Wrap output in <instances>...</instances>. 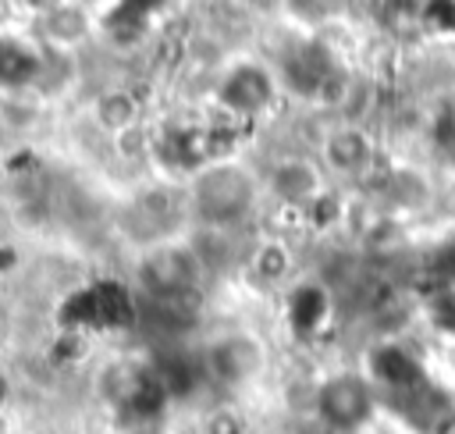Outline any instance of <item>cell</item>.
I'll return each instance as SVG.
<instances>
[{
	"instance_id": "cell-1",
	"label": "cell",
	"mask_w": 455,
	"mask_h": 434,
	"mask_svg": "<svg viewBox=\"0 0 455 434\" xmlns=\"http://www.w3.org/2000/svg\"><path fill=\"white\" fill-rule=\"evenodd\" d=\"M259 196H263V178L249 164L235 157H213L192 171L185 185V210L192 213L196 224L238 231L252 217Z\"/></svg>"
},
{
	"instance_id": "cell-2",
	"label": "cell",
	"mask_w": 455,
	"mask_h": 434,
	"mask_svg": "<svg viewBox=\"0 0 455 434\" xmlns=\"http://www.w3.org/2000/svg\"><path fill=\"white\" fill-rule=\"evenodd\" d=\"M206 277V270L199 267L188 238H167V242H153L139 260H135V281L146 295L160 299V302H174L185 299L188 292H196V285Z\"/></svg>"
},
{
	"instance_id": "cell-3",
	"label": "cell",
	"mask_w": 455,
	"mask_h": 434,
	"mask_svg": "<svg viewBox=\"0 0 455 434\" xmlns=\"http://www.w3.org/2000/svg\"><path fill=\"white\" fill-rule=\"evenodd\" d=\"M259 178H263V196H270L291 210H306L316 199H323V192H327V167L320 164V157L284 153V157L270 160V167Z\"/></svg>"
},
{
	"instance_id": "cell-4",
	"label": "cell",
	"mask_w": 455,
	"mask_h": 434,
	"mask_svg": "<svg viewBox=\"0 0 455 434\" xmlns=\"http://www.w3.org/2000/svg\"><path fill=\"white\" fill-rule=\"evenodd\" d=\"M313 413L331 434L334 430H352L370 413V391L355 374H334V377L316 384Z\"/></svg>"
},
{
	"instance_id": "cell-5",
	"label": "cell",
	"mask_w": 455,
	"mask_h": 434,
	"mask_svg": "<svg viewBox=\"0 0 455 434\" xmlns=\"http://www.w3.org/2000/svg\"><path fill=\"white\" fill-rule=\"evenodd\" d=\"M320 164L327 167V174L359 178L373 164V139L359 125H338L320 142Z\"/></svg>"
},
{
	"instance_id": "cell-6",
	"label": "cell",
	"mask_w": 455,
	"mask_h": 434,
	"mask_svg": "<svg viewBox=\"0 0 455 434\" xmlns=\"http://www.w3.org/2000/svg\"><path fill=\"white\" fill-rule=\"evenodd\" d=\"M36 25H39V39H43L50 50H57V53H71L75 46H82V43L92 36V14H89V7L78 4V0H60V4H53L50 11H43V14L36 18Z\"/></svg>"
},
{
	"instance_id": "cell-7",
	"label": "cell",
	"mask_w": 455,
	"mask_h": 434,
	"mask_svg": "<svg viewBox=\"0 0 455 434\" xmlns=\"http://www.w3.org/2000/svg\"><path fill=\"white\" fill-rule=\"evenodd\" d=\"M89 117H92V128L103 132L107 139H121L124 132H132V128L142 125V110H139L135 92H128L121 85L100 89L89 100Z\"/></svg>"
},
{
	"instance_id": "cell-8",
	"label": "cell",
	"mask_w": 455,
	"mask_h": 434,
	"mask_svg": "<svg viewBox=\"0 0 455 434\" xmlns=\"http://www.w3.org/2000/svg\"><path fill=\"white\" fill-rule=\"evenodd\" d=\"M188 245H192V253H196V260H199V267L206 274H228L242 260V245H238L231 228L196 224L192 235H188Z\"/></svg>"
},
{
	"instance_id": "cell-9",
	"label": "cell",
	"mask_w": 455,
	"mask_h": 434,
	"mask_svg": "<svg viewBox=\"0 0 455 434\" xmlns=\"http://www.w3.org/2000/svg\"><path fill=\"white\" fill-rule=\"evenodd\" d=\"M210 359L217 363V374L231 377V381H249V377L259 370V349L252 345V338H242V334L224 338V342L213 349Z\"/></svg>"
},
{
	"instance_id": "cell-10",
	"label": "cell",
	"mask_w": 455,
	"mask_h": 434,
	"mask_svg": "<svg viewBox=\"0 0 455 434\" xmlns=\"http://www.w3.org/2000/svg\"><path fill=\"white\" fill-rule=\"evenodd\" d=\"M43 121L39 96H0V128L7 132H36Z\"/></svg>"
},
{
	"instance_id": "cell-11",
	"label": "cell",
	"mask_w": 455,
	"mask_h": 434,
	"mask_svg": "<svg viewBox=\"0 0 455 434\" xmlns=\"http://www.w3.org/2000/svg\"><path fill=\"white\" fill-rule=\"evenodd\" d=\"M291 434H331V430H327L320 420H309V423H295V430H291Z\"/></svg>"
},
{
	"instance_id": "cell-12",
	"label": "cell",
	"mask_w": 455,
	"mask_h": 434,
	"mask_svg": "<svg viewBox=\"0 0 455 434\" xmlns=\"http://www.w3.org/2000/svg\"><path fill=\"white\" fill-rule=\"evenodd\" d=\"M21 4L28 7V14H32V18H39L43 11H50V7H53V4H60V0H21Z\"/></svg>"
}]
</instances>
